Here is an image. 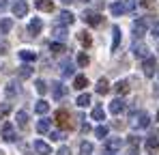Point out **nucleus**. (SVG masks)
Returning a JSON list of instances; mask_svg holds the SVG:
<instances>
[{
  "instance_id": "nucleus-1",
  "label": "nucleus",
  "mask_w": 159,
  "mask_h": 155,
  "mask_svg": "<svg viewBox=\"0 0 159 155\" xmlns=\"http://www.w3.org/2000/svg\"><path fill=\"white\" fill-rule=\"evenodd\" d=\"M54 121H56V125L60 129H71L73 127V123H71V114L67 112V110H58L56 114H54Z\"/></svg>"
},
{
  "instance_id": "nucleus-2",
  "label": "nucleus",
  "mask_w": 159,
  "mask_h": 155,
  "mask_svg": "<svg viewBox=\"0 0 159 155\" xmlns=\"http://www.w3.org/2000/svg\"><path fill=\"white\" fill-rule=\"evenodd\" d=\"M142 71H144V76H146V78L155 76V71H157V60H155V56L144 58V63H142Z\"/></svg>"
},
{
  "instance_id": "nucleus-3",
  "label": "nucleus",
  "mask_w": 159,
  "mask_h": 155,
  "mask_svg": "<svg viewBox=\"0 0 159 155\" xmlns=\"http://www.w3.org/2000/svg\"><path fill=\"white\" fill-rule=\"evenodd\" d=\"M146 30H148V20H146V17H140V20L133 22V35H135V39L144 37Z\"/></svg>"
},
{
  "instance_id": "nucleus-4",
  "label": "nucleus",
  "mask_w": 159,
  "mask_h": 155,
  "mask_svg": "<svg viewBox=\"0 0 159 155\" xmlns=\"http://www.w3.org/2000/svg\"><path fill=\"white\" fill-rule=\"evenodd\" d=\"M82 20H84V24H88V26H99L103 22V17L99 13H95V11H84L82 13Z\"/></svg>"
},
{
  "instance_id": "nucleus-5",
  "label": "nucleus",
  "mask_w": 159,
  "mask_h": 155,
  "mask_svg": "<svg viewBox=\"0 0 159 155\" xmlns=\"http://www.w3.org/2000/svg\"><path fill=\"white\" fill-rule=\"evenodd\" d=\"M131 52H133V56L135 58H148V45L146 43H142V41H135L133 43V48H131Z\"/></svg>"
},
{
  "instance_id": "nucleus-6",
  "label": "nucleus",
  "mask_w": 159,
  "mask_h": 155,
  "mask_svg": "<svg viewBox=\"0 0 159 155\" xmlns=\"http://www.w3.org/2000/svg\"><path fill=\"white\" fill-rule=\"evenodd\" d=\"M15 138H17V136H15V127H13V123L7 121V123L2 125V140H4V142H15Z\"/></svg>"
},
{
  "instance_id": "nucleus-7",
  "label": "nucleus",
  "mask_w": 159,
  "mask_h": 155,
  "mask_svg": "<svg viewBox=\"0 0 159 155\" xmlns=\"http://www.w3.org/2000/svg\"><path fill=\"white\" fill-rule=\"evenodd\" d=\"M151 125V116H148V112H140L138 116H135V121H133V127L135 129H146Z\"/></svg>"
},
{
  "instance_id": "nucleus-8",
  "label": "nucleus",
  "mask_w": 159,
  "mask_h": 155,
  "mask_svg": "<svg viewBox=\"0 0 159 155\" xmlns=\"http://www.w3.org/2000/svg\"><path fill=\"white\" fill-rule=\"evenodd\" d=\"M4 95H7V99H13L15 95H20V82H17V80L7 82V86H4Z\"/></svg>"
},
{
  "instance_id": "nucleus-9",
  "label": "nucleus",
  "mask_w": 159,
  "mask_h": 155,
  "mask_svg": "<svg viewBox=\"0 0 159 155\" xmlns=\"http://www.w3.org/2000/svg\"><path fill=\"white\" fill-rule=\"evenodd\" d=\"M67 95V86L62 84V82H52V97L58 101V99H62Z\"/></svg>"
},
{
  "instance_id": "nucleus-10",
  "label": "nucleus",
  "mask_w": 159,
  "mask_h": 155,
  "mask_svg": "<svg viewBox=\"0 0 159 155\" xmlns=\"http://www.w3.org/2000/svg\"><path fill=\"white\" fill-rule=\"evenodd\" d=\"M32 149H34L37 155H52V147H50L48 142H43V140H34Z\"/></svg>"
},
{
  "instance_id": "nucleus-11",
  "label": "nucleus",
  "mask_w": 159,
  "mask_h": 155,
  "mask_svg": "<svg viewBox=\"0 0 159 155\" xmlns=\"http://www.w3.org/2000/svg\"><path fill=\"white\" fill-rule=\"evenodd\" d=\"M13 15H15V17H26L28 15V4L24 0H17V2L13 4Z\"/></svg>"
},
{
  "instance_id": "nucleus-12",
  "label": "nucleus",
  "mask_w": 159,
  "mask_h": 155,
  "mask_svg": "<svg viewBox=\"0 0 159 155\" xmlns=\"http://www.w3.org/2000/svg\"><path fill=\"white\" fill-rule=\"evenodd\" d=\"M120 147H123V140L120 138H107L106 140V153H116Z\"/></svg>"
},
{
  "instance_id": "nucleus-13",
  "label": "nucleus",
  "mask_w": 159,
  "mask_h": 155,
  "mask_svg": "<svg viewBox=\"0 0 159 155\" xmlns=\"http://www.w3.org/2000/svg\"><path fill=\"white\" fill-rule=\"evenodd\" d=\"M144 147H146V153L155 155V153L159 151V138H157V136H151V138H146Z\"/></svg>"
},
{
  "instance_id": "nucleus-14",
  "label": "nucleus",
  "mask_w": 159,
  "mask_h": 155,
  "mask_svg": "<svg viewBox=\"0 0 159 155\" xmlns=\"http://www.w3.org/2000/svg\"><path fill=\"white\" fill-rule=\"evenodd\" d=\"M41 30H43V22H41L39 17L30 20V24H28V32H30V37H37Z\"/></svg>"
},
{
  "instance_id": "nucleus-15",
  "label": "nucleus",
  "mask_w": 159,
  "mask_h": 155,
  "mask_svg": "<svg viewBox=\"0 0 159 155\" xmlns=\"http://www.w3.org/2000/svg\"><path fill=\"white\" fill-rule=\"evenodd\" d=\"M15 121H17V127L20 129H28V112L26 110H17Z\"/></svg>"
},
{
  "instance_id": "nucleus-16",
  "label": "nucleus",
  "mask_w": 159,
  "mask_h": 155,
  "mask_svg": "<svg viewBox=\"0 0 159 155\" xmlns=\"http://www.w3.org/2000/svg\"><path fill=\"white\" fill-rule=\"evenodd\" d=\"M58 22H60L62 26H71L73 22H75V15H73L71 11H62V13L58 15Z\"/></svg>"
},
{
  "instance_id": "nucleus-17",
  "label": "nucleus",
  "mask_w": 159,
  "mask_h": 155,
  "mask_svg": "<svg viewBox=\"0 0 159 155\" xmlns=\"http://www.w3.org/2000/svg\"><path fill=\"white\" fill-rule=\"evenodd\" d=\"M123 110H125V101H123L120 97L112 99V103H110V112H112V114H120Z\"/></svg>"
},
{
  "instance_id": "nucleus-18",
  "label": "nucleus",
  "mask_w": 159,
  "mask_h": 155,
  "mask_svg": "<svg viewBox=\"0 0 159 155\" xmlns=\"http://www.w3.org/2000/svg\"><path fill=\"white\" fill-rule=\"evenodd\" d=\"M110 11H112V15H114V17H120L123 13H127L125 2H112V4H110Z\"/></svg>"
},
{
  "instance_id": "nucleus-19",
  "label": "nucleus",
  "mask_w": 159,
  "mask_h": 155,
  "mask_svg": "<svg viewBox=\"0 0 159 155\" xmlns=\"http://www.w3.org/2000/svg\"><path fill=\"white\" fill-rule=\"evenodd\" d=\"M114 91H116V95H120V97L127 95V93H129V82H127V80H118V82L114 84Z\"/></svg>"
},
{
  "instance_id": "nucleus-20",
  "label": "nucleus",
  "mask_w": 159,
  "mask_h": 155,
  "mask_svg": "<svg viewBox=\"0 0 159 155\" xmlns=\"http://www.w3.org/2000/svg\"><path fill=\"white\" fill-rule=\"evenodd\" d=\"M118 45H120V28L114 26V28H112V52L118 50Z\"/></svg>"
},
{
  "instance_id": "nucleus-21",
  "label": "nucleus",
  "mask_w": 159,
  "mask_h": 155,
  "mask_svg": "<svg viewBox=\"0 0 159 155\" xmlns=\"http://www.w3.org/2000/svg\"><path fill=\"white\" fill-rule=\"evenodd\" d=\"M34 112H37V114H41V116H43V114H48V112H50V103L45 101V99H39V101L34 103Z\"/></svg>"
},
{
  "instance_id": "nucleus-22",
  "label": "nucleus",
  "mask_w": 159,
  "mask_h": 155,
  "mask_svg": "<svg viewBox=\"0 0 159 155\" xmlns=\"http://www.w3.org/2000/svg\"><path fill=\"white\" fill-rule=\"evenodd\" d=\"M11 28H13V20L11 17H2L0 20V35H9Z\"/></svg>"
},
{
  "instance_id": "nucleus-23",
  "label": "nucleus",
  "mask_w": 159,
  "mask_h": 155,
  "mask_svg": "<svg viewBox=\"0 0 159 155\" xmlns=\"http://www.w3.org/2000/svg\"><path fill=\"white\" fill-rule=\"evenodd\" d=\"M95 91H97L99 95H107V93H110V82H107L106 78H101V80L97 82V86H95Z\"/></svg>"
},
{
  "instance_id": "nucleus-24",
  "label": "nucleus",
  "mask_w": 159,
  "mask_h": 155,
  "mask_svg": "<svg viewBox=\"0 0 159 155\" xmlns=\"http://www.w3.org/2000/svg\"><path fill=\"white\" fill-rule=\"evenodd\" d=\"M78 41L84 45V48H90L93 45V37L86 32V30H82V32H78Z\"/></svg>"
},
{
  "instance_id": "nucleus-25",
  "label": "nucleus",
  "mask_w": 159,
  "mask_h": 155,
  "mask_svg": "<svg viewBox=\"0 0 159 155\" xmlns=\"http://www.w3.org/2000/svg\"><path fill=\"white\" fill-rule=\"evenodd\" d=\"M34 7H37L39 11H54L52 0H34Z\"/></svg>"
},
{
  "instance_id": "nucleus-26",
  "label": "nucleus",
  "mask_w": 159,
  "mask_h": 155,
  "mask_svg": "<svg viewBox=\"0 0 159 155\" xmlns=\"http://www.w3.org/2000/svg\"><path fill=\"white\" fill-rule=\"evenodd\" d=\"M20 58H22L24 63H34V60H37V52H32V50H20Z\"/></svg>"
},
{
  "instance_id": "nucleus-27",
  "label": "nucleus",
  "mask_w": 159,
  "mask_h": 155,
  "mask_svg": "<svg viewBox=\"0 0 159 155\" xmlns=\"http://www.w3.org/2000/svg\"><path fill=\"white\" fill-rule=\"evenodd\" d=\"M90 116H93V121H106V110L101 106H95L93 112H90Z\"/></svg>"
},
{
  "instance_id": "nucleus-28",
  "label": "nucleus",
  "mask_w": 159,
  "mask_h": 155,
  "mask_svg": "<svg viewBox=\"0 0 159 155\" xmlns=\"http://www.w3.org/2000/svg\"><path fill=\"white\" fill-rule=\"evenodd\" d=\"M52 35L56 37V39H58V41H60V43H62V41L67 39V28H65V26H54Z\"/></svg>"
},
{
  "instance_id": "nucleus-29",
  "label": "nucleus",
  "mask_w": 159,
  "mask_h": 155,
  "mask_svg": "<svg viewBox=\"0 0 159 155\" xmlns=\"http://www.w3.org/2000/svg\"><path fill=\"white\" fill-rule=\"evenodd\" d=\"M86 86H88L86 76H75V80H73V88H75V91H84Z\"/></svg>"
},
{
  "instance_id": "nucleus-30",
  "label": "nucleus",
  "mask_w": 159,
  "mask_h": 155,
  "mask_svg": "<svg viewBox=\"0 0 159 155\" xmlns=\"http://www.w3.org/2000/svg\"><path fill=\"white\" fill-rule=\"evenodd\" d=\"M50 52H52V54H56V56H60V54H65V52H67V48H65V43L54 41V43H50Z\"/></svg>"
},
{
  "instance_id": "nucleus-31",
  "label": "nucleus",
  "mask_w": 159,
  "mask_h": 155,
  "mask_svg": "<svg viewBox=\"0 0 159 155\" xmlns=\"http://www.w3.org/2000/svg\"><path fill=\"white\" fill-rule=\"evenodd\" d=\"M32 76V67H30V63H24L22 67H20V78L22 80H26V78Z\"/></svg>"
},
{
  "instance_id": "nucleus-32",
  "label": "nucleus",
  "mask_w": 159,
  "mask_h": 155,
  "mask_svg": "<svg viewBox=\"0 0 159 155\" xmlns=\"http://www.w3.org/2000/svg\"><path fill=\"white\" fill-rule=\"evenodd\" d=\"M37 131H39V134H48V131H50V119H41V121L37 123Z\"/></svg>"
},
{
  "instance_id": "nucleus-33",
  "label": "nucleus",
  "mask_w": 159,
  "mask_h": 155,
  "mask_svg": "<svg viewBox=\"0 0 159 155\" xmlns=\"http://www.w3.org/2000/svg\"><path fill=\"white\" fill-rule=\"evenodd\" d=\"M80 155H93V144L84 140V142L80 144Z\"/></svg>"
},
{
  "instance_id": "nucleus-34",
  "label": "nucleus",
  "mask_w": 159,
  "mask_h": 155,
  "mask_svg": "<svg viewBox=\"0 0 159 155\" xmlns=\"http://www.w3.org/2000/svg\"><path fill=\"white\" fill-rule=\"evenodd\" d=\"M34 88H37L39 95H45V93H48V84H45L43 80H34Z\"/></svg>"
},
{
  "instance_id": "nucleus-35",
  "label": "nucleus",
  "mask_w": 159,
  "mask_h": 155,
  "mask_svg": "<svg viewBox=\"0 0 159 155\" xmlns=\"http://www.w3.org/2000/svg\"><path fill=\"white\" fill-rule=\"evenodd\" d=\"M75 103H78L80 108H86V106L90 103V95H88V93H82V95L78 97V101H75Z\"/></svg>"
},
{
  "instance_id": "nucleus-36",
  "label": "nucleus",
  "mask_w": 159,
  "mask_h": 155,
  "mask_svg": "<svg viewBox=\"0 0 159 155\" xmlns=\"http://www.w3.org/2000/svg\"><path fill=\"white\" fill-rule=\"evenodd\" d=\"M88 63H90L88 54H86V52H80V54H78V65H80V67H88Z\"/></svg>"
},
{
  "instance_id": "nucleus-37",
  "label": "nucleus",
  "mask_w": 159,
  "mask_h": 155,
  "mask_svg": "<svg viewBox=\"0 0 159 155\" xmlns=\"http://www.w3.org/2000/svg\"><path fill=\"white\" fill-rule=\"evenodd\" d=\"M107 131H110V129H107L106 125H99V127L95 129V136H97V138H101V140H103V138H106V136H107Z\"/></svg>"
},
{
  "instance_id": "nucleus-38",
  "label": "nucleus",
  "mask_w": 159,
  "mask_h": 155,
  "mask_svg": "<svg viewBox=\"0 0 159 155\" xmlns=\"http://www.w3.org/2000/svg\"><path fill=\"white\" fill-rule=\"evenodd\" d=\"M62 76L65 78L73 76V65H71V63H65V65H62Z\"/></svg>"
},
{
  "instance_id": "nucleus-39",
  "label": "nucleus",
  "mask_w": 159,
  "mask_h": 155,
  "mask_svg": "<svg viewBox=\"0 0 159 155\" xmlns=\"http://www.w3.org/2000/svg\"><path fill=\"white\" fill-rule=\"evenodd\" d=\"M9 110H11V103H2V108H0V119H4V116L9 114Z\"/></svg>"
},
{
  "instance_id": "nucleus-40",
  "label": "nucleus",
  "mask_w": 159,
  "mask_h": 155,
  "mask_svg": "<svg viewBox=\"0 0 159 155\" xmlns=\"http://www.w3.org/2000/svg\"><path fill=\"white\" fill-rule=\"evenodd\" d=\"M50 138H52L54 142H60L65 136H62V131H52V134H50Z\"/></svg>"
},
{
  "instance_id": "nucleus-41",
  "label": "nucleus",
  "mask_w": 159,
  "mask_h": 155,
  "mask_svg": "<svg viewBox=\"0 0 159 155\" xmlns=\"http://www.w3.org/2000/svg\"><path fill=\"white\" fill-rule=\"evenodd\" d=\"M123 2H125V9L127 11H133L135 9V0H123Z\"/></svg>"
},
{
  "instance_id": "nucleus-42",
  "label": "nucleus",
  "mask_w": 159,
  "mask_h": 155,
  "mask_svg": "<svg viewBox=\"0 0 159 155\" xmlns=\"http://www.w3.org/2000/svg\"><path fill=\"white\" fill-rule=\"evenodd\" d=\"M56 155H71V149H69V147H60V149L56 151Z\"/></svg>"
},
{
  "instance_id": "nucleus-43",
  "label": "nucleus",
  "mask_w": 159,
  "mask_h": 155,
  "mask_svg": "<svg viewBox=\"0 0 159 155\" xmlns=\"http://www.w3.org/2000/svg\"><path fill=\"white\" fill-rule=\"evenodd\" d=\"M151 32H153V37H157V39H159V22L153 24V30H151Z\"/></svg>"
},
{
  "instance_id": "nucleus-44",
  "label": "nucleus",
  "mask_w": 159,
  "mask_h": 155,
  "mask_svg": "<svg viewBox=\"0 0 159 155\" xmlns=\"http://www.w3.org/2000/svg\"><path fill=\"white\" fill-rule=\"evenodd\" d=\"M129 138H131V140H129V144H131V147H138V144H140L138 136H129Z\"/></svg>"
},
{
  "instance_id": "nucleus-45",
  "label": "nucleus",
  "mask_w": 159,
  "mask_h": 155,
  "mask_svg": "<svg viewBox=\"0 0 159 155\" xmlns=\"http://www.w3.org/2000/svg\"><path fill=\"white\" fill-rule=\"evenodd\" d=\"M142 7H148L151 9V7H155V2L153 0H142Z\"/></svg>"
},
{
  "instance_id": "nucleus-46",
  "label": "nucleus",
  "mask_w": 159,
  "mask_h": 155,
  "mask_svg": "<svg viewBox=\"0 0 159 155\" xmlns=\"http://www.w3.org/2000/svg\"><path fill=\"white\" fill-rule=\"evenodd\" d=\"M7 7H9V2H7V0H0V13L7 11Z\"/></svg>"
},
{
  "instance_id": "nucleus-47",
  "label": "nucleus",
  "mask_w": 159,
  "mask_h": 155,
  "mask_svg": "<svg viewBox=\"0 0 159 155\" xmlns=\"http://www.w3.org/2000/svg\"><path fill=\"white\" fill-rule=\"evenodd\" d=\"M82 131L88 134V131H90V125H88V123H82Z\"/></svg>"
},
{
  "instance_id": "nucleus-48",
  "label": "nucleus",
  "mask_w": 159,
  "mask_h": 155,
  "mask_svg": "<svg viewBox=\"0 0 159 155\" xmlns=\"http://www.w3.org/2000/svg\"><path fill=\"white\" fill-rule=\"evenodd\" d=\"M0 54H7V43H0Z\"/></svg>"
},
{
  "instance_id": "nucleus-49",
  "label": "nucleus",
  "mask_w": 159,
  "mask_h": 155,
  "mask_svg": "<svg viewBox=\"0 0 159 155\" xmlns=\"http://www.w3.org/2000/svg\"><path fill=\"white\" fill-rule=\"evenodd\" d=\"M60 2H65V4H71V2H73V0H60Z\"/></svg>"
},
{
  "instance_id": "nucleus-50",
  "label": "nucleus",
  "mask_w": 159,
  "mask_h": 155,
  "mask_svg": "<svg viewBox=\"0 0 159 155\" xmlns=\"http://www.w3.org/2000/svg\"><path fill=\"white\" fill-rule=\"evenodd\" d=\"M129 155H138V153H135V151H131V153H129Z\"/></svg>"
},
{
  "instance_id": "nucleus-51",
  "label": "nucleus",
  "mask_w": 159,
  "mask_h": 155,
  "mask_svg": "<svg viewBox=\"0 0 159 155\" xmlns=\"http://www.w3.org/2000/svg\"><path fill=\"white\" fill-rule=\"evenodd\" d=\"M157 121H159V112H157Z\"/></svg>"
},
{
  "instance_id": "nucleus-52",
  "label": "nucleus",
  "mask_w": 159,
  "mask_h": 155,
  "mask_svg": "<svg viewBox=\"0 0 159 155\" xmlns=\"http://www.w3.org/2000/svg\"><path fill=\"white\" fill-rule=\"evenodd\" d=\"M107 155H114V153H107Z\"/></svg>"
},
{
  "instance_id": "nucleus-53",
  "label": "nucleus",
  "mask_w": 159,
  "mask_h": 155,
  "mask_svg": "<svg viewBox=\"0 0 159 155\" xmlns=\"http://www.w3.org/2000/svg\"><path fill=\"white\" fill-rule=\"evenodd\" d=\"M0 155H4V153H0Z\"/></svg>"
}]
</instances>
